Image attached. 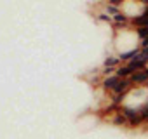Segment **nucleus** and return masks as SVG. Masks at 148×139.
Wrapping results in <instances>:
<instances>
[{
  "label": "nucleus",
  "instance_id": "0eeeda50",
  "mask_svg": "<svg viewBox=\"0 0 148 139\" xmlns=\"http://www.w3.org/2000/svg\"><path fill=\"white\" fill-rule=\"evenodd\" d=\"M113 21L117 23V25H122V28H125V25L129 23V18L125 16V14H117V16H113Z\"/></svg>",
  "mask_w": 148,
  "mask_h": 139
},
{
  "label": "nucleus",
  "instance_id": "39448f33",
  "mask_svg": "<svg viewBox=\"0 0 148 139\" xmlns=\"http://www.w3.org/2000/svg\"><path fill=\"white\" fill-rule=\"evenodd\" d=\"M132 25L138 26V28H148V7H146V11L141 16H138L136 19H132Z\"/></svg>",
  "mask_w": 148,
  "mask_h": 139
},
{
  "label": "nucleus",
  "instance_id": "ddd939ff",
  "mask_svg": "<svg viewBox=\"0 0 148 139\" xmlns=\"http://www.w3.org/2000/svg\"><path fill=\"white\" fill-rule=\"evenodd\" d=\"M145 87H146V89H148V82H146V85H145Z\"/></svg>",
  "mask_w": 148,
  "mask_h": 139
},
{
  "label": "nucleus",
  "instance_id": "f8f14e48",
  "mask_svg": "<svg viewBox=\"0 0 148 139\" xmlns=\"http://www.w3.org/2000/svg\"><path fill=\"white\" fill-rule=\"evenodd\" d=\"M146 47H148V38L141 40V45H139V49H146Z\"/></svg>",
  "mask_w": 148,
  "mask_h": 139
},
{
  "label": "nucleus",
  "instance_id": "9d476101",
  "mask_svg": "<svg viewBox=\"0 0 148 139\" xmlns=\"http://www.w3.org/2000/svg\"><path fill=\"white\" fill-rule=\"evenodd\" d=\"M112 122H113L115 125H125V123H127V120H125V117H124L122 113H119V115H117Z\"/></svg>",
  "mask_w": 148,
  "mask_h": 139
},
{
  "label": "nucleus",
  "instance_id": "1a4fd4ad",
  "mask_svg": "<svg viewBox=\"0 0 148 139\" xmlns=\"http://www.w3.org/2000/svg\"><path fill=\"white\" fill-rule=\"evenodd\" d=\"M136 35H138L139 40L148 38V28H136Z\"/></svg>",
  "mask_w": 148,
  "mask_h": 139
},
{
  "label": "nucleus",
  "instance_id": "6e6552de",
  "mask_svg": "<svg viewBox=\"0 0 148 139\" xmlns=\"http://www.w3.org/2000/svg\"><path fill=\"white\" fill-rule=\"evenodd\" d=\"M119 63H120V59H119V57L110 56V57H106V59H105V68H119V66H117Z\"/></svg>",
  "mask_w": 148,
  "mask_h": 139
},
{
  "label": "nucleus",
  "instance_id": "f257e3e1",
  "mask_svg": "<svg viewBox=\"0 0 148 139\" xmlns=\"http://www.w3.org/2000/svg\"><path fill=\"white\" fill-rule=\"evenodd\" d=\"M124 117H125V120L127 122H131V123H139L143 118H141V110H138V108H131V106H122V111H120Z\"/></svg>",
  "mask_w": 148,
  "mask_h": 139
},
{
  "label": "nucleus",
  "instance_id": "9b49d317",
  "mask_svg": "<svg viewBox=\"0 0 148 139\" xmlns=\"http://www.w3.org/2000/svg\"><path fill=\"white\" fill-rule=\"evenodd\" d=\"M98 19H99V21H106V23H110V21H112V18H110V16H106V14H98Z\"/></svg>",
  "mask_w": 148,
  "mask_h": 139
},
{
  "label": "nucleus",
  "instance_id": "7ed1b4c3",
  "mask_svg": "<svg viewBox=\"0 0 148 139\" xmlns=\"http://www.w3.org/2000/svg\"><path fill=\"white\" fill-rule=\"evenodd\" d=\"M131 82H132V85H136V87H145L146 82H148V73L145 72V70L136 72V73L131 75Z\"/></svg>",
  "mask_w": 148,
  "mask_h": 139
},
{
  "label": "nucleus",
  "instance_id": "20e7f679",
  "mask_svg": "<svg viewBox=\"0 0 148 139\" xmlns=\"http://www.w3.org/2000/svg\"><path fill=\"white\" fill-rule=\"evenodd\" d=\"M119 77L117 75H110V77H103V80H101V84H103V89L105 91H110V92H113V89H115V85L119 84Z\"/></svg>",
  "mask_w": 148,
  "mask_h": 139
},
{
  "label": "nucleus",
  "instance_id": "423d86ee",
  "mask_svg": "<svg viewBox=\"0 0 148 139\" xmlns=\"http://www.w3.org/2000/svg\"><path fill=\"white\" fill-rule=\"evenodd\" d=\"M134 72L127 66V64H122V66H119L117 68V72H115V75L119 77V78H131V75H132Z\"/></svg>",
  "mask_w": 148,
  "mask_h": 139
},
{
  "label": "nucleus",
  "instance_id": "f03ea898",
  "mask_svg": "<svg viewBox=\"0 0 148 139\" xmlns=\"http://www.w3.org/2000/svg\"><path fill=\"white\" fill-rule=\"evenodd\" d=\"M132 87H134V85H132L131 78H120V80H119V84L115 85V89H113V92H112V94H120V96H125V94H127Z\"/></svg>",
  "mask_w": 148,
  "mask_h": 139
}]
</instances>
